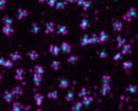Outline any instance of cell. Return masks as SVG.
Wrapping results in <instances>:
<instances>
[{"instance_id":"obj_1","label":"cell","mask_w":138,"mask_h":111,"mask_svg":"<svg viewBox=\"0 0 138 111\" xmlns=\"http://www.w3.org/2000/svg\"><path fill=\"white\" fill-rule=\"evenodd\" d=\"M28 14V12H27V10H25V9H23V8H18V10H17V18L19 19V20H21L23 18H25L26 16Z\"/></svg>"},{"instance_id":"obj_2","label":"cell","mask_w":138,"mask_h":111,"mask_svg":"<svg viewBox=\"0 0 138 111\" xmlns=\"http://www.w3.org/2000/svg\"><path fill=\"white\" fill-rule=\"evenodd\" d=\"M24 70L23 69H17L15 71V80H17V81H21V80H23V77H24Z\"/></svg>"},{"instance_id":"obj_3","label":"cell","mask_w":138,"mask_h":111,"mask_svg":"<svg viewBox=\"0 0 138 111\" xmlns=\"http://www.w3.org/2000/svg\"><path fill=\"white\" fill-rule=\"evenodd\" d=\"M49 52L53 55V56H58L60 54V51H61V48H59L58 45L55 44H51L49 45Z\"/></svg>"},{"instance_id":"obj_4","label":"cell","mask_w":138,"mask_h":111,"mask_svg":"<svg viewBox=\"0 0 138 111\" xmlns=\"http://www.w3.org/2000/svg\"><path fill=\"white\" fill-rule=\"evenodd\" d=\"M13 31H14V30H13L11 25H4V26L2 27V32H3L5 36H7V37L11 36V34L13 33Z\"/></svg>"},{"instance_id":"obj_5","label":"cell","mask_w":138,"mask_h":111,"mask_svg":"<svg viewBox=\"0 0 138 111\" xmlns=\"http://www.w3.org/2000/svg\"><path fill=\"white\" fill-rule=\"evenodd\" d=\"M110 85L109 84H102V88H101V94L103 96H106L110 93Z\"/></svg>"},{"instance_id":"obj_6","label":"cell","mask_w":138,"mask_h":111,"mask_svg":"<svg viewBox=\"0 0 138 111\" xmlns=\"http://www.w3.org/2000/svg\"><path fill=\"white\" fill-rule=\"evenodd\" d=\"M12 94H13V96L16 97V98H19V97L22 95V93H23V91H22V89L20 88L19 86H16V87H14V88L12 89Z\"/></svg>"},{"instance_id":"obj_7","label":"cell","mask_w":138,"mask_h":111,"mask_svg":"<svg viewBox=\"0 0 138 111\" xmlns=\"http://www.w3.org/2000/svg\"><path fill=\"white\" fill-rule=\"evenodd\" d=\"M54 22H46V30H45V32H46V34L54 32Z\"/></svg>"},{"instance_id":"obj_8","label":"cell","mask_w":138,"mask_h":111,"mask_svg":"<svg viewBox=\"0 0 138 111\" xmlns=\"http://www.w3.org/2000/svg\"><path fill=\"white\" fill-rule=\"evenodd\" d=\"M112 26H113V30H115V31H121L123 27V24L122 22L119 21V20H114L113 23H112Z\"/></svg>"},{"instance_id":"obj_9","label":"cell","mask_w":138,"mask_h":111,"mask_svg":"<svg viewBox=\"0 0 138 111\" xmlns=\"http://www.w3.org/2000/svg\"><path fill=\"white\" fill-rule=\"evenodd\" d=\"M33 98H34V101H35L36 105L40 106L41 103H42V101H43V95L42 94H39V93H35Z\"/></svg>"},{"instance_id":"obj_10","label":"cell","mask_w":138,"mask_h":111,"mask_svg":"<svg viewBox=\"0 0 138 111\" xmlns=\"http://www.w3.org/2000/svg\"><path fill=\"white\" fill-rule=\"evenodd\" d=\"M80 44H81V45H83V46H86V45L90 44H91L90 37H89L88 34H84L83 37H82V39H81V42H80Z\"/></svg>"},{"instance_id":"obj_11","label":"cell","mask_w":138,"mask_h":111,"mask_svg":"<svg viewBox=\"0 0 138 111\" xmlns=\"http://www.w3.org/2000/svg\"><path fill=\"white\" fill-rule=\"evenodd\" d=\"M57 32H58L59 34H61V36H66V34L68 33V27L65 26V25H59Z\"/></svg>"},{"instance_id":"obj_12","label":"cell","mask_w":138,"mask_h":111,"mask_svg":"<svg viewBox=\"0 0 138 111\" xmlns=\"http://www.w3.org/2000/svg\"><path fill=\"white\" fill-rule=\"evenodd\" d=\"M116 40H117V49H122V46L124 44H126V39L122 37H117L116 38Z\"/></svg>"},{"instance_id":"obj_13","label":"cell","mask_w":138,"mask_h":111,"mask_svg":"<svg viewBox=\"0 0 138 111\" xmlns=\"http://www.w3.org/2000/svg\"><path fill=\"white\" fill-rule=\"evenodd\" d=\"M3 97H4V100L7 102V103H9V102H11V100H12V98H13V94H12V92H10V91H5L4 92V95H3Z\"/></svg>"},{"instance_id":"obj_14","label":"cell","mask_w":138,"mask_h":111,"mask_svg":"<svg viewBox=\"0 0 138 111\" xmlns=\"http://www.w3.org/2000/svg\"><path fill=\"white\" fill-rule=\"evenodd\" d=\"M61 52H65V54H69L71 52V45L68 43H62L61 45Z\"/></svg>"},{"instance_id":"obj_15","label":"cell","mask_w":138,"mask_h":111,"mask_svg":"<svg viewBox=\"0 0 138 111\" xmlns=\"http://www.w3.org/2000/svg\"><path fill=\"white\" fill-rule=\"evenodd\" d=\"M109 38V36L105 31H101L99 34V42L100 43H106Z\"/></svg>"},{"instance_id":"obj_16","label":"cell","mask_w":138,"mask_h":111,"mask_svg":"<svg viewBox=\"0 0 138 111\" xmlns=\"http://www.w3.org/2000/svg\"><path fill=\"white\" fill-rule=\"evenodd\" d=\"M93 102V98L91 96H85L83 97V101H82V103H83V105L84 106H89V105H91V103Z\"/></svg>"},{"instance_id":"obj_17","label":"cell","mask_w":138,"mask_h":111,"mask_svg":"<svg viewBox=\"0 0 138 111\" xmlns=\"http://www.w3.org/2000/svg\"><path fill=\"white\" fill-rule=\"evenodd\" d=\"M131 54V44H125L122 46V55H129Z\"/></svg>"},{"instance_id":"obj_18","label":"cell","mask_w":138,"mask_h":111,"mask_svg":"<svg viewBox=\"0 0 138 111\" xmlns=\"http://www.w3.org/2000/svg\"><path fill=\"white\" fill-rule=\"evenodd\" d=\"M41 81H42V79H41V75L34 73V75H33V82H34V84H35L36 86H39V85L41 84Z\"/></svg>"},{"instance_id":"obj_19","label":"cell","mask_w":138,"mask_h":111,"mask_svg":"<svg viewBox=\"0 0 138 111\" xmlns=\"http://www.w3.org/2000/svg\"><path fill=\"white\" fill-rule=\"evenodd\" d=\"M80 27H81V30H87L88 27H89V20H88V18H83L82 19V21L80 23Z\"/></svg>"},{"instance_id":"obj_20","label":"cell","mask_w":138,"mask_h":111,"mask_svg":"<svg viewBox=\"0 0 138 111\" xmlns=\"http://www.w3.org/2000/svg\"><path fill=\"white\" fill-rule=\"evenodd\" d=\"M27 56L31 61H35V60L39 58V54L36 51H30V52H27Z\"/></svg>"},{"instance_id":"obj_21","label":"cell","mask_w":138,"mask_h":111,"mask_svg":"<svg viewBox=\"0 0 138 111\" xmlns=\"http://www.w3.org/2000/svg\"><path fill=\"white\" fill-rule=\"evenodd\" d=\"M126 13L129 15L131 18H136V17H137V11L135 10V8H133V7L129 8L128 11H127Z\"/></svg>"},{"instance_id":"obj_22","label":"cell","mask_w":138,"mask_h":111,"mask_svg":"<svg viewBox=\"0 0 138 111\" xmlns=\"http://www.w3.org/2000/svg\"><path fill=\"white\" fill-rule=\"evenodd\" d=\"M10 58L12 61H18V60L21 59V55L18 52H12L10 54Z\"/></svg>"},{"instance_id":"obj_23","label":"cell","mask_w":138,"mask_h":111,"mask_svg":"<svg viewBox=\"0 0 138 111\" xmlns=\"http://www.w3.org/2000/svg\"><path fill=\"white\" fill-rule=\"evenodd\" d=\"M122 67L125 71H129L131 68L133 67V64H132V62H130V61H126V62L123 63Z\"/></svg>"},{"instance_id":"obj_24","label":"cell","mask_w":138,"mask_h":111,"mask_svg":"<svg viewBox=\"0 0 138 111\" xmlns=\"http://www.w3.org/2000/svg\"><path fill=\"white\" fill-rule=\"evenodd\" d=\"M74 98H75V93H74V91H69V92L67 93V95H66V100H67L68 102H72V101L74 100Z\"/></svg>"},{"instance_id":"obj_25","label":"cell","mask_w":138,"mask_h":111,"mask_svg":"<svg viewBox=\"0 0 138 111\" xmlns=\"http://www.w3.org/2000/svg\"><path fill=\"white\" fill-rule=\"evenodd\" d=\"M66 2L65 1H58L57 2V4H55V8L58 9V10H62V9H65L66 8Z\"/></svg>"},{"instance_id":"obj_26","label":"cell","mask_w":138,"mask_h":111,"mask_svg":"<svg viewBox=\"0 0 138 111\" xmlns=\"http://www.w3.org/2000/svg\"><path fill=\"white\" fill-rule=\"evenodd\" d=\"M83 107V103L82 102H76L72 106V110L73 111H80Z\"/></svg>"},{"instance_id":"obj_27","label":"cell","mask_w":138,"mask_h":111,"mask_svg":"<svg viewBox=\"0 0 138 111\" xmlns=\"http://www.w3.org/2000/svg\"><path fill=\"white\" fill-rule=\"evenodd\" d=\"M23 106L19 102H14L13 105H12V110L13 111H20L22 110Z\"/></svg>"},{"instance_id":"obj_28","label":"cell","mask_w":138,"mask_h":111,"mask_svg":"<svg viewBox=\"0 0 138 111\" xmlns=\"http://www.w3.org/2000/svg\"><path fill=\"white\" fill-rule=\"evenodd\" d=\"M60 88L61 89H66L68 88V86H69V81L67 80V79H61V81H60Z\"/></svg>"},{"instance_id":"obj_29","label":"cell","mask_w":138,"mask_h":111,"mask_svg":"<svg viewBox=\"0 0 138 111\" xmlns=\"http://www.w3.org/2000/svg\"><path fill=\"white\" fill-rule=\"evenodd\" d=\"M30 31L33 33V34H36V33H39V26L36 24V23H32L31 24V27H30Z\"/></svg>"},{"instance_id":"obj_30","label":"cell","mask_w":138,"mask_h":111,"mask_svg":"<svg viewBox=\"0 0 138 111\" xmlns=\"http://www.w3.org/2000/svg\"><path fill=\"white\" fill-rule=\"evenodd\" d=\"M126 91L127 92H129V93H132V94H134V93H136L137 92V86H135V85H129L127 89H126Z\"/></svg>"},{"instance_id":"obj_31","label":"cell","mask_w":138,"mask_h":111,"mask_svg":"<svg viewBox=\"0 0 138 111\" xmlns=\"http://www.w3.org/2000/svg\"><path fill=\"white\" fill-rule=\"evenodd\" d=\"M88 95H89V90L87 88H82L81 91L79 92V97H81V98H83L85 96H88Z\"/></svg>"},{"instance_id":"obj_32","label":"cell","mask_w":138,"mask_h":111,"mask_svg":"<svg viewBox=\"0 0 138 111\" xmlns=\"http://www.w3.org/2000/svg\"><path fill=\"white\" fill-rule=\"evenodd\" d=\"M78 60H79V58H78L77 56H71V57L68 58V63L71 64V65H74V64L77 63Z\"/></svg>"},{"instance_id":"obj_33","label":"cell","mask_w":138,"mask_h":111,"mask_svg":"<svg viewBox=\"0 0 138 111\" xmlns=\"http://www.w3.org/2000/svg\"><path fill=\"white\" fill-rule=\"evenodd\" d=\"M2 20H3V22H4L5 25H11L12 22H13V19H12L11 17H9V16H4Z\"/></svg>"},{"instance_id":"obj_34","label":"cell","mask_w":138,"mask_h":111,"mask_svg":"<svg viewBox=\"0 0 138 111\" xmlns=\"http://www.w3.org/2000/svg\"><path fill=\"white\" fill-rule=\"evenodd\" d=\"M34 73H36V74H39V75H42L45 73V69L42 68L41 66H35L34 67Z\"/></svg>"},{"instance_id":"obj_35","label":"cell","mask_w":138,"mask_h":111,"mask_svg":"<svg viewBox=\"0 0 138 111\" xmlns=\"http://www.w3.org/2000/svg\"><path fill=\"white\" fill-rule=\"evenodd\" d=\"M90 39H91V44H99V36H97L96 33H94L92 34V37H90Z\"/></svg>"},{"instance_id":"obj_36","label":"cell","mask_w":138,"mask_h":111,"mask_svg":"<svg viewBox=\"0 0 138 111\" xmlns=\"http://www.w3.org/2000/svg\"><path fill=\"white\" fill-rule=\"evenodd\" d=\"M47 97L49 98V99H57L58 98V92L54 90V91H49L48 93H47Z\"/></svg>"},{"instance_id":"obj_37","label":"cell","mask_w":138,"mask_h":111,"mask_svg":"<svg viewBox=\"0 0 138 111\" xmlns=\"http://www.w3.org/2000/svg\"><path fill=\"white\" fill-rule=\"evenodd\" d=\"M51 66H52V68L54 69V71H58L60 69V67H61V63L59 61H53V63H52Z\"/></svg>"},{"instance_id":"obj_38","label":"cell","mask_w":138,"mask_h":111,"mask_svg":"<svg viewBox=\"0 0 138 111\" xmlns=\"http://www.w3.org/2000/svg\"><path fill=\"white\" fill-rule=\"evenodd\" d=\"M12 66H13L12 60H5V61H4V63H3V67H4V68H8V69H10V68H12Z\"/></svg>"},{"instance_id":"obj_39","label":"cell","mask_w":138,"mask_h":111,"mask_svg":"<svg viewBox=\"0 0 138 111\" xmlns=\"http://www.w3.org/2000/svg\"><path fill=\"white\" fill-rule=\"evenodd\" d=\"M110 81H111V78L109 75H104L102 77V84H109Z\"/></svg>"},{"instance_id":"obj_40","label":"cell","mask_w":138,"mask_h":111,"mask_svg":"<svg viewBox=\"0 0 138 111\" xmlns=\"http://www.w3.org/2000/svg\"><path fill=\"white\" fill-rule=\"evenodd\" d=\"M91 5H92V2H91V1H89V0H87L84 4H83V9H84L85 11H87L89 8L91 7Z\"/></svg>"},{"instance_id":"obj_41","label":"cell","mask_w":138,"mask_h":111,"mask_svg":"<svg viewBox=\"0 0 138 111\" xmlns=\"http://www.w3.org/2000/svg\"><path fill=\"white\" fill-rule=\"evenodd\" d=\"M98 56H99L101 59H106L108 56V54L106 51H104V50H102V51H100V52H98Z\"/></svg>"},{"instance_id":"obj_42","label":"cell","mask_w":138,"mask_h":111,"mask_svg":"<svg viewBox=\"0 0 138 111\" xmlns=\"http://www.w3.org/2000/svg\"><path fill=\"white\" fill-rule=\"evenodd\" d=\"M46 2H47V4H48V6H51V7H54L55 6V4H57V0H46Z\"/></svg>"},{"instance_id":"obj_43","label":"cell","mask_w":138,"mask_h":111,"mask_svg":"<svg viewBox=\"0 0 138 111\" xmlns=\"http://www.w3.org/2000/svg\"><path fill=\"white\" fill-rule=\"evenodd\" d=\"M123 57H122V52H117L115 56L113 57V60L114 61H119V60H121Z\"/></svg>"},{"instance_id":"obj_44","label":"cell","mask_w":138,"mask_h":111,"mask_svg":"<svg viewBox=\"0 0 138 111\" xmlns=\"http://www.w3.org/2000/svg\"><path fill=\"white\" fill-rule=\"evenodd\" d=\"M123 19H124L125 21H127V22H130L131 20H132V18H131L130 16L127 14V13H125V14L123 15Z\"/></svg>"},{"instance_id":"obj_45","label":"cell","mask_w":138,"mask_h":111,"mask_svg":"<svg viewBox=\"0 0 138 111\" xmlns=\"http://www.w3.org/2000/svg\"><path fill=\"white\" fill-rule=\"evenodd\" d=\"M6 5V0H0V9H3Z\"/></svg>"},{"instance_id":"obj_46","label":"cell","mask_w":138,"mask_h":111,"mask_svg":"<svg viewBox=\"0 0 138 111\" xmlns=\"http://www.w3.org/2000/svg\"><path fill=\"white\" fill-rule=\"evenodd\" d=\"M86 1L87 0H75V2L77 3L78 5H81V6H83V4H84Z\"/></svg>"},{"instance_id":"obj_47","label":"cell","mask_w":138,"mask_h":111,"mask_svg":"<svg viewBox=\"0 0 138 111\" xmlns=\"http://www.w3.org/2000/svg\"><path fill=\"white\" fill-rule=\"evenodd\" d=\"M4 61H5V59H3V58H0V66H3V63H4Z\"/></svg>"},{"instance_id":"obj_48","label":"cell","mask_w":138,"mask_h":111,"mask_svg":"<svg viewBox=\"0 0 138 111\" xmlns=\"http://www.w3.org/2000/svg\"><path fill=\"white\" fill-rule=\"evenodd\" d=\"M66 3H73V2H75V0H64Z\"/></svg>"},{"instance_id":"obj_49","label":"cell","mask_w":138,"mask_h":111,"mask_svg":"<svg viewBox=\"0 0 138 111\" xmlns=\"http://www.w3.org/2000/svg\"><path fill=\"white\" fill-rule=\"evenodd\" d=\"M40 3H42V2H45V1H46V0H39Z\"/></svg>"},{"instance_id":"obj_50","label":"cell","mask_w":138,"mask_h":111,"mask_svg":"<svg viewBox=\"0 0 138 111\" xmlns=\"http://www.w3.org/2000/svg\"><path fill=\"white\" fill-rule=\"evenodd\" d=\"M1 80H2V75H1V73H0V82H1Z\"/></svg>"},{"instance_id":"obj_51","label":"cell","mask_w":138,"mask_h":111,"mask_svg":"<svg viewBox=\"0 0 138 111\" xmlns=\"http://www.w3.org/2000/svg\"><path fill=\"white\" fill-rule=\"evenodd\" d=\"M137 40H138V34H137Z\"/></svg>"}]
</instances>
